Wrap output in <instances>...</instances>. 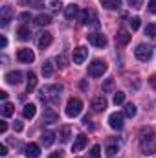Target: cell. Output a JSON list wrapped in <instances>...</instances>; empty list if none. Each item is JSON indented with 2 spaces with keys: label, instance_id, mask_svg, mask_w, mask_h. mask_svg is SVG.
Wrapping results in <instances>:
<instances>
[{
  "label": "cell",
  "instance_id": "cell-1",
  "mask_svg": "<svg viewBox=\"0 0 156 158\" xmlns=\"http://www.w3.org/2000/svg\"><path fill=\"white\" fill-rule=\"evenodd\" d=\"M140 149H142V155H145V156H151V155L156 153V134L153 131H143L142 132Z\"/></svg>",
  "mask_w": 156,
  "mask_h": 158
},
{
  "label": "cell",
  "instance_id": "cell-2",
  "mask_svg": "<svg viewBox=\"0 0 156 158\" xmlns=\"http://www.w3.org/2000/svg\"><path fill=\"white\" fill-rule=\"evenodd\" d=\"M61 90H63L61 85L46 86V88L40 90V99H42V101H51V103H55V101H59V98H61V94H59Z\"/></svg>",
  "mask_w": 156,
  "mask_h": 158
},
{
  "label": "cell",
  "instance_id": "cell-3",
  "mask_svg": "<svg viewBox=\"0 0 156 158\" xmlns=\"http://www.w3.org/2000/svg\"><path fill=\"white\" fill-rule=\"evenodd\" d=\"M83 110V101L77 98H70L66 103V116L68 118H77Z\"/></svg>",
  "mask_w": 156,
  "mask_h": 158
},
{
  "label": "cell",
  "instance_id": "cell-4",
  "mask_svg": "<svg viewBox=\"0 0 156 158\" xmlns=\"http://www.w3.org/2000/svg\"><path fill=\"white\" fill-rule=\"evenodd\" d=\"M134 55H136V59H138V61L147 63V61L153 57V48H151V46H147V44H138V46H136V50H134Z\"/></svg>",
  "mask_w": 156,
  "mask_h": 158
},
{
  "label": "cell",
  "instance_id": "cell-5",
  "mask_svg": "<svg viewBox=\"0 0 156 158\" xmlns=\"http://www.w3.org/2000/svg\"><path fill=\"white\" fill-rule=\"evenodd\" d=\"M81 22L84 26H99V19H97V13L94 9H84L81 13Z\"/></svg>",
  "mask_w": 156,
  "mask_h": 158
},
{
  "label": "cell",
  "instance_id": "cell-6",
  "mask_svg": "<svg viewBox=\"0 0 156 158\" xmlns=\"http://www.w3.org/2000/svg\"><path fill=\"white\" fill-rule=\"evenodd\" d=\"M105 72H107V64H105L103 61H99V59L92 61V64L88 66V74H90L92 77H101Z\"/></svg>",
  "mask_w": 156,
  "mask_h": 158
},
{
  "label": "cell",
  "instance_id": "cell-7",
  "mask_svg": "<svg viewBox=\"0 0 156 158\" xmlns=\"http://www.w3.org/2000/svg\"><path fill=\"white\" fill-rule=\"evenodd\" d=\"M11 20H13V9H11L9 6H4L2 11H0V26L6 28Z\"/></svg>",
  "mask_w": 156,
  "mask_h": 158
},
{
  "label": "cell",
  "instance_id": "cell-8",
  "mask_svg": "<svg viewBox=\"0 0 156 158\" xmlns=\"http://www.w3.org/2000/svg\"><path fill=\"white\" fill-rule=\"evenodd\" d=\"M107 105H109V103H107V98L101 96V94L92 99V109H94V112H103V110L107 109Z\"/></svg>",
  "mask_w": 156,
  "mask_h": 158
},
{
  "label": "cell",
  "instance_id": "cell-9",
  "mask_svg": "<svg viewBox=\"0 0 156 158\" xmlns=\"http://www.w3.org/2000/svg\"><path fill=\"white\" fill-rule=\"evenodd\" d=\"M88 42L94 44V46H97V48H105L107 46V37L103 33H90L88 35Z\"/></svg>",
  "mask_w": 156,
  "mask_h": 158
},
{
  "label": "cell",
  "instance_id": "cell-10",
  "mask_svg": "<svg viewBox=\"0 0 156 158\" xmlns=\"http://www.w3.org/2000/svg\"><path fill=\"white\" fill-rule=\"evenodd\" d=\"M86 57H88V50L84 46H79V48L74 50V63L76 64H83L86 61Z\"/></svg>",
  "mask_w": 156,
  "mask_h": 158
},
{
  "label": "cell",
  "instance_id": "cell-11",
  "mask_svg": "<svg viewBox=\"0 0 156 158\" xmlns=\"http://www.w3.org/2000/svg\"><path fill=\"white\" fill-rule=\"evenodd\" d=\"M109 125H110L114 131H119V129H123V116H121L119 112H114V114H110V116H109Z\"/></svg>",
  "mask_w": 156,
  "mask_h": 158
},
{
  "label": "cell",
  "instance_id": "cell-12",
  "mask_svg": "<svg viewBox=\"0 0 156 158\" xmlns=\"http://www.w3.org/2000/svg\"><path fill=\"white\" fill-rule=\"evenodd\" d=\"M17 57H18V61H22V63H33L35 53H33L30 48H22V50H18Z\"/></svg>",
  "mask_w": 156,
  "mask_h": 158
},
{
  "label": "cell",
  "instance_id": "cell-13",
  "mask_svg": "<svg viewBox=\"0 0 156 158\" xmlns=\"http://www.w3.org/2000/svg\"><path fill=\"white\" fill-rule=\"evenodd\" d=\"M50 44H51V33H48V31L37 33V46H39V48H46V46H50Z\"/></svg>",
  "mask_w": 156,
  "mask_h": 158
},
{
  "label": "cell",
  "instance_id": "cell-14",
  "mask_svg": "<svg viewBox=\"0 0 156 158\" xmlns=\"http://www.w3.org/2000/svg\"><path fill=\"white\" fill-rule=\"evenodd\" d=\"M86 142H88V138H86L84 134H77V138H76V142H74V145H72V151H74V153H79L81 149H84Z\"/></svg>",
  "mask_w": 156,
  "mask_h": 158
},
{
  "label": "cell",
  "instance_id": "cell-15",
  "mask_svg": "<svg viewBox=\"0 0 156 158\" xmlns=\"http://www.w3.org/2000/svg\"><path fill=\"white\" fill-rule=\"evenodd\" d=\"M24 155L28 158H39L40 155V147L37 143H28L26 145V151H24Z\"/></svg>",
  "mask_w": 156,
  "mask_h": 158
},
{
  "label": "cell",
  "instance_id": "cell-16",
  "mask_svg": "<svg viewBox=\"0 0 156 158\" xmlns=\"http://www.w3.org/2000/svg\"><path fill=\"white\" fill-rule=\"evenodd\" d=\"M35 114H37V107L33 105V103H30V105H24V109H22V116L26 119H31L35 118Z\"/></svg>",
  "mask_w": 156,
  "mask_h": 158
},
{
  "label": "cell",
  "instance_id": "cell-17",
  "mask_svg": "<svg viewBox=\"0 0 156 158\" xmlns=\"http://www.w3.org/2000/svg\"><path fill=\"white\" fill-rule=\"evenodd\" d=\"M6 81H7L9 85H18V83L22 81V72H18V70L9 72V74L6 76Z\"/></svg>",
  "mask_w": 156,
  "mask_h": 158
},
{
  "label": "cell",
  "instance_id": "cell-18",
  "mask_svg": "<svg viewBox=\"0 0 156 158\" xmlns=\"http://www.w3.org/2000/svg\"><path fill=\"white\" fill-rule=\"evenodd\" d=\"M42 121H44V123H57V121H59V116H57V112H53L51 109H46V110H44V116H42Z\"/></svg>",
  "mask_w": 156,
  "mask_h": 158
},
{
  "label": "cell",
  "instance_id": "cell-19",
  "mask_svg": "<svg viewBox=\"0 0 156 158\" xmlns=\"http://www.w3.org/2000/svg\"><path fill=\"white\" fill-rule=\"evenodd\" d=\"M129 40H130V33L127 31V30H119L116 35V42L117 44H121V46H125V44H129Z\"/></svg>",
  "mask_w": 156,
  "mask_h": 158
},
{
  "label": "cell",
  "instance_id": "cell-20",
  "mask_svg": "<svg viewBox=\"0 0 156 158\" xmlns=\"http://www.w3.org/2000/svg\"><path fill=\"white\" fill-rule=\"evenodd\" d=\"M40 142H42V145H44V147H50V145L55 142V132H51V131H46V132H42V138H40Z\"/></svg>",
  "mask_w": 156,
  "mask_h": 158
},
{
  "label": "cell",
  "instance_id": "cell-21",
  "mask_svg": "<svg viewBox=\"0 0 156 158\" xmlns=\"http://www.w3.org/2000/svg\"><path fill=\"white\" fill-rule=\"evenodd\" d=\"M64 15H66V19H68V20L76 19V17L79 15V6H76V4L68 6V7H66V11H64Z\"/></svg>",
  "mask_w": 156,
  "mask_h": 158
},
{
  "label": "cell",
  "instance_id": "cell-22",
  "mask_svg": "<svg viewBox=\"0 0 156 158\" xmlns=\"http://www.w3.org/2000/svg\"><path fill=\"white\" fill-rule=\"evenodd\" d=\"M99 2L107 9H119L121 7V0H99Z\"/></svg>",
  "mask_w": 156,
  "mask_h": 158
},
{
  "label": "cell",
  "instance_id": "cell-23",
  "mask_svg": "<svg viewBox=\"0 0 156 158\" xmlns=\"http://www.w3.org/2000/svg\"><path fill=\"white\" fill-rule=\"evenodd\" d=\"M53 63L51 61H44V64H42V76L44 77H51L53 76Z\"/></svg>",
  "mask_w": 156,
  "mask_h": 158
},
{
  "label": "cell",
  "instance_id": "cell-24",
  "mask_svg": "<svg viewBox=\"0 0 156 158\" xmlns=\"http://www.w3.org/2000/svg\"><path fill=\"white\" fill-rule=\"evenodd\" d=\"M70 132H72V131H70V127H68V125H63V127L59 129V138H61V142H63V143H66V142L70 140Z\"/></svg>",
  "mask_w": 156,
  "mask_h": 158
},
{
  "label": "cell",
  "instance_id": "cell-25",
  "mask_svg": "<svg viewBox=\"0 0 156 158\" xmlns=\"http://www.w3.org/2000/svg\"><path fill=\"white\" fill-rule=\"evenodd\" d=\"M35 86H37V76H35L33 72H30V74H28V85H26V90H28V92H33Z\"/></svg>",
  "mask_w": 156,
  "mask_h": 158
},
{
  "label": "cell",
  "instance_id": "cell-26",
  "mask_svg": "<svg viewBox=\"0 0 156 158\" xmlns=\"http://www.w3.org/2000/svg\"><path fill=\"white\" fill-rule=\"evenodd\" d=\"M15 114V107L11 105V103H4L2 105V116L4 118H9V116H13Z\"/></svg>",
  "mask_w": 156,
  "mask_h": 158
},
{
  "label": "cell",
  "instance_id": "cell-27",
  "mask_svg": "<svg viewBox=\"0 0 156 158\" xmlns=\"http://www.w3.org/2000/svg\"><path fill=\"white\" fill-rule=\"evenodd\" d=\"M35 24H37V26H48V24H51V17L42 13V15H39V17L35 19Z\"/></svg>",
  "mask_w": 156,
  "mask_h": 158
},
{
  "label": "cell",
  "instance_id": "cell-28",
  "mask_svg": "<svg viewBox=\"0 0 156 158\" xmlns=\"http://www.w3.org/2000/svg\"><path fill=\"white\" fill-rule=\"evenodd\" d=\"M17 35H18L20 40H30V35H31V33H30V30H28L26 26H20V28L17 30Z\"/></svg>",
  "mask_w": 156,
  "mask_h": 158
},
{
  "label": "cell",
  "instance_id": "cell-29",
  "mask_svg": "<svg viewBox=\"0 0 156 158\" xmlns=\"http://www.w3.org/2000/svg\"><path fill=\"white\" fill-rule=\"evenodd\" d=\"M125 116H129V118H134V116H136V105L129 103V105L125 107Z\"/></svg>",
  "mask_w": 156,
  "mask_h": 158
},
{
  "label": "cell",
  "instance_id": "cell-30",
  "mask_svg": "<svg viewBox=\"0 0 156 158\" xmlns=\"http://www.w3.org/2000/svg\"><path fill=\"white\" fill-rule=\"evenodd\" d=\"M145 35H147V37H156V24L154 22L145 26Z\"/></svg>",
  "mask_w": 156,
  "mask_h": 158
},
{
  "label": "cell",
  "instance_id": "cell-31",
  "mask_svg": "<svg viewBox=\"0 0 156 158\" xmlns=\"http://www.w3.org/2000/svg\"><path fill=\"white\" fill-rule=\"evenodd\" d=\"M112 88H114V79L110 77L103 83V92H112Z\"/></svg>",
  "mask_w": 156,
  "mask_h": 158
},
{
  "label": "cell",
  "instance_id": "cell-32",
  "mask_svg": "<svg viewBox=\"0 0 156 158\" xmlns=\"http://www.w3.org/2000/svg\"><path fill=\"white\" fill-rule=\"evenodd\" d=\"M50 9L57 13V11H61V9H63V4H61L59 0H51V2H50Z\"/></svg>",
  "mask_w": 156,
  "mask_h": 158
},
{
  "label": "cell",
  "instance_id": "cell-33",
  "mask_svg": "<svg viewBox=\"0 0 156 158\" xmlns=\"http://www.w3.org/2000/svg\"><path fill=\"white\" fill-rule=\"evenodd\" d=\"M90 158H101V147H99V145H94V147H92Z\"/></svg>",
  "mask_w": 156,
  "mask_h": 158
},
{
  "label": "cell",
  "instance_id": "cell-34",
  "mask_svg": "<svg viewBox=\"0 0 156 158\" xmlns=\"http://www.w3.org/2000/svg\"><path fill=\"white\" fill-rule=\"evenodd\" d=\"M125 101V94L123 92H116L114 94V105H121Z\"/></svg>",
  "mask_w": 156,
  "mask_h": 158
},
{
  "label": "cell",
  "instance_id": "cell-35",
  "mask_svg": "<svg viewBox=\"0 0 156 158\" xmlns=\"http://www.w3.org/2000/svg\"><path fill=\"white\" fill-rule=\"evenodd\" d=\"M57 64H59L61 68L68 66V59H66V55H57Z\"/></svg>",
  "mask_w": 156,
  "mask_h": 158
},
{
  "label": "cell",
  "instance_id": "cell-36",
  "mask_svg": "<svg viewBox=\"0 0 156 158\" xmlns=\"http://www.w3.org/2000/svg\"><path fill=\"white\" fill-rule=\"evenodd\" d=\"M129 24H130L132 30H138V28H140V17H132V19L129 20Z\"/></svg>",
  "mask_w": 156,
  "mask_h": 158
},
{
  "label": "cell",
  "instance_id": "cell-37",
  "mask_svg": "<svg viewBox=\"0 0 156 158\" xmlns=\"http://www.w3.org/2000/svg\"><path fill=\"white\" fill-rule=\"evenodd\" d=\"M18 19H20V22H28V20H31V15H30L28 11H24V13L18 15Z\"/></svg>",
  "mask_w": 156,
  "mask_h": 158
},
{
  "label": "cell",
  "instance_id": "cell-38",
  "mask_svg": "<svg viewBox=\"0 0 156 158\" xmlns=\"http://www.w3.org/2000/svg\"><path fill=\"white\" fill-rule=\"evenodd\" d=\"M116 153H117V145L112 143V145H109V147H107V155H109V156H112V155H116Z\"/></svg>",
  "mask_w": 156,
  "mask_h": 158
},
{
  "label": "cell",
  "instance_id": "cell-39",
  "mask_svg": "<svg viewBox=\"0 0 156 158\" xmlns=\"http://www.w3.org/2000/svg\"><path fill=\"white\" fill-rule=\"evenodd\" d=\"M13 129H15L17 132H20V131L24 129V125H22V121H18V119H15V123H13Z\"/></svg>",
  "mask_w": 156,
  "mask_h": 158
},
{
  "label": "cell",
  "instance_id": "cell-40",
  "mask_svg": "<svg viewBox=\"0 0 156 158\" xmlns=\"http://www.w3.org/2000/svg\"><path fill=\"white\" fill-rule=\"evenodd\" d=\"M147 7H149V11H151V13H154V15H156V0H149Z\"/></svg>",
  "mask_w": 156,
  "mask_h": 158
},
{
  "label": "cell",
  "instance_id": "cell-41",
  "mask_svg": "<svg viewBox=\"0 0 156 158\" xmlns=\"http://www.w3.org/2000/svg\"><path fill=\"white\" fill-rule=\"evenodd\" d=\"M6 131H7V121H6V119H2V121H0V132L4 134Z\"/></svg>",
  "mask_w": 156,
  "mask_h": 158
},
{
  "label": "cell",
  "instance_id": "cell-42",
  "mask_svg": "<svg viewBox=\"0 0 156 158\" xmlns=\"http://www.w3.org/2000/svg\"><path fill=\"white\" fill-rule=\"evenodd\" d=\"M83 123H84L88 129H94V125H92V121H90V118H88V116H84V118H83Z\"/></svg>",
  "mask_w": 156,
  "mask_h": 158
},
{
  "label": "cell",
  "instance_id": "cell-43",
  "mask_svg": "<svg viewBox=\"0 0 156 158\" xmlns=\"http://www.w3.org/2000/svg\"><path fill=\"white\" fill-rule=\"evenodd\" d=\"M129 4H130L132 7H140V6H142V0H129Z\"/></svg>",
  "mask_w": 156,
  "mask_h": 158
},
{
  "label": "cell",
  "instance_id": "cell-44",
  "mask_svg": "<svg viewBox=\"0 0 156 158\" xmlns=\"http://www.w3.org/2000/svg\"><path fill=\"white\" fill-rule=\"evenodd\" d=\"M50 158H63V151H55V153H51Z\"/></svg>",
  "mask_w": 156,
  "mask_h": 158
},
{
  "label": "cell",
  "instance_id": "cell-45",
  "mask_svg": "<svg viewBox=\"0 0 156 158\" xmlns=\"http://www.w3.org/2000/svg\"><path fill=\"white\" fill-rule=\"evenodd\" d=\"M7 155V147L6 145H0V156H6Z\"/></svg>",
  "mask_w": 156,
  "mask_h": 158
},
{
  "label": "cell",
  "instance_id": "cell-46",
  "mask_svg": "<svg viewBox=\"0 0 156 158\" xmlns=\"http://www.w3.org/2000/svg\"><path fill=\"white\" fill-rule=\"evenodd\" d=\"M7 46V39L6 37H0V48H6Z\"/></svg>",
  "mask_w": 156,
  "mask_h": 158
},
{
  "label": "cell",
  "instance_id": "cell-47",
  "mask_svg": "<svg viewBox=\"0 0 156 158\" xmlns=\"http://www.w3.org/2000/svg\"><path fill=\"white\" fill-rule=\"evenodd\" d=\"M0 99H2V101L7 99V92H6V90H0Z\"/></svg>",
  "mask_w": 156,
  "mask_h": 158
},
{
  "label": "cell",
  "instance_id": "cell-48",
  "mask_svg": "<svg viewBox=\"0 0 156 158\" xmlns=\"http://www.w3.org/2000/svg\"><path fill=\"white\" fill-rule=\"evenodd\" d=\"M149 83H151V85H153V86L156 88V74H154V76H151V77H149Z\"/></svg>",
  "mask_w": 156,
  "mask_h": 158
},
{
  "label": "cell",
  "instance_id": "cell-49",
  "mask_svg": "<svg viewBox=\"0 0 156 158\" xmlns=\"http://www.w3.org/2000/svg\"><path fill=\"white\" fill-rule=\"evenodd\" d=\"M81 88H83V90H86V88H88V85H86V81H81Z\"/></svg>",
  "mask_w": 156,
  "mask_h": 158
}]
</instances>
